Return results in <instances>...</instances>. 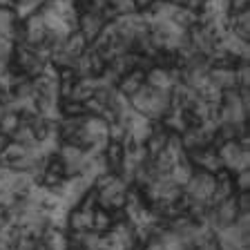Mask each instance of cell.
Wrapping results in <instances>:
<instances>
[{"mask_svg": "<svg viewBox=\"0 0 250 250\" xmlns=\"http://www.w3.org/2000/svg\"><path fill=\"white\" fill-rule=\"evenodd\" d=\"M5 5H9V0H0V7H5Z\"/></svg>", "mask_w": 250, "mask_h": 250, "instance_id": "1", "label": "cell"}]
</instances>
